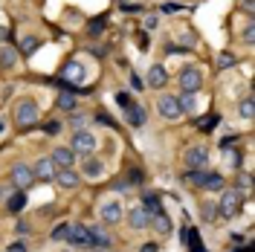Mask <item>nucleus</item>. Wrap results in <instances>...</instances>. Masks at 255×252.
<instances>
[{
	"mask_svg": "<svg viewBox=\"0 0 255 252\" xmlns=\"http://www.w3.org/2000/svg\"><path fill=\"white\" fill-rule=\"evenodd\" d=\"M238 212H241V194H238V189H226V191H223L221 206H218V215H223V218H235Z\"/></svg>",
	"mask_w": 255,
	"mask_h": 252,
	"instance_id": "1",
	"label": "nucleus"
},
{
	"mask_svg": "<svg viewBox=\"0 0 255 252\" xmlns=\"http://www.w3.org/2000/svg\"><path fill=\"white\" fill-rule=\"evenodd\" d=\"M15 119H17V125L20 127L38 125V105H35V102H20L17 111H15Z\"/></svg>",
	"mask_w": 255,
	"mask_h": 252,
	"instance_id": "2",
	"label": "nucleus"
},
{
	"mask_svg": "<svg viewBox=\"0 0 255 252\" xmlns=\"http://www.w3.org/2000/svg\"><path fill=\"white\" fill-rule=\"evenodd\" d=\"M67 241H70L73 247H93L87 226H81V223H67Z\"/></svg>",
	"mask_w": 255,
	"mask_h": 252,
	"instance_id": "3",
	"label": "nucleus"
},
{
	"mask_svg": "<svg viewBox=\"0 0 255 252\" xmlns=\"http://www.w3.org/2000/svg\"><path fill=\"white\" fill-rule=\"evenodd\" d=\"M93 148H96L93 133H87V130H76V133H73V148H70L73 154H90Z\"/></svg>",
	"mask_w": 255,
	"mask_h": 252,
	"instance_id": "4",
	"label": "nucleus"
},
{
	"mask_svg": "<svg viewBox=\"0 0 255 252\" xmlns=\"http://www.w3.org/2000/svg\"><path fill=\"white\" fill-rule=\"evenodd\" d=\"M32 180H35V174H32L29 165H23V162H17L15 168H12V183H15V189H29Z\"/></svg>",
	"mask_w": 255,
	"mask_h": 252,
	"instance_id": "5",
	"label": "nucleus"
},
{
	"mask_svg": "<svg viewBox=\"0 0 255 252\" xmlns=\"http://www.w3.org/2000/svg\"><path fill=\"white\" fill-rule=\"evenodd\" d=\"M157 111L165 116V119H180V105H177V99L174 96H159V102H157Z\"/></svg>",
	"mask_w": 255,
	"mask_h": 252,
	"instance_id": "6",
	"label": "nucleus"
},
{
	"mask_svg": "<svg viewBox=\"0 0 255 252\" xmlns=\"http://www.w3.org/2000/svg\"><path fill=\"white\" fill-rule=\"evenodd\" d=\"M122 111H125V119H128L130 127H142L145 125V108L142 105H133V102H130V105L122 108Z\"/></svg>",
	"mask_w": 255,
	"mask_h": 252,
	"instance_id": "7",
	"label": "nucleus"
},
{
	"mask_svg": "<svg viewBox=\"0 0 255 252\" xmlns=\"http://www.w3.org/2000/svg\"><path fill=\"white\" fill-rule=\"evenodd\" d=\"M180 84H183V90H186V93H194V90H197V87H200V84H203V79H200V73H197V70H183V73H180Z\"/></svg>",
	"mask_w": 255,
	"mask_h": 252,
	"instance_id": "8",
	"label": "nucleus"
},
{
	"mask_svg": "<svg viewBox=\"0 0 255 252\" xmlns=\"http://www.w3.org/2000/svg\"><path fill=\"white\" fill-rule=\"evenodd\" d=\"M151 218H154V215H151L145 206H136V209L128 215V223H130L133 229H142V226H148V223H151Z\"/></svg>",
	"mask_w": 255,
	"mask_h": 252,
	"instance_id": "9",
	"label": "nucleus"
},
{
	"mask_svg": "<svg viewBox=\"0 0 255 252\" xmlns=\"http://www.w3.org/2000/svg\"><path fill=\"white\" fill-rule=\"evenodd\" d=\"M206 159H209L206 148H189V151H186V165H189V168H203Z\"/></svg>",
	"mask_w": 255,
	"mask_h": 252,
	"instance_id": "10",
	"label": "nucleus"
},
{
	"mask_svg": "<svg viewBox=\"0 0 255 252\" xmlns=\"http://www.w3.org/2000/svg\"><path fill=\"white\" fill-rule=\"evenodd\" d=\"M102 218H105V223H119V218H122V203L119 200L105 203L102 206Z\"/></svg>",
	"mask_w": 255,
	"mask_h": 252,
	"instance_id": "11",
	"label": "nucleus"
},
{
	"mask_svg": "<svg viewBox=\"0 0 255 252\" xmlns=\"http://www.w3.org/2000/svg\"><path fill=\"white\" fill-rule=\"evenodd\" d=\"M165 81H168L165 67H162V64H154V67L148 70V84H151V87H165Z\"/></svg>",
	"mask_w": 255,
	"mask_h": 252,
	"instance_id": "12",
	"label": "nucleus"
},
{
	"mask_svg": "<svg viewBox=\"0 0 255 252\" xmlns=\"http://www.w3.org/2000/svg\"><path fill=\"white\" fill-rule=\"evenodd\" d=\"M32 174H35L38 180H47V183H49V180L55 177V162H52V159H41V162L32 168Z\"/></svg>",
	"mask_w": 255,
	"mask_h": 252,
	"instance_id": "13",
	"label": "nucleus"
},
{
	"mask_svg": "<svg viewBox=\"0 0 255 252\" xmlns=\"http://www.w3.org/2000/svg\"><path fill=\"white\" fill-rule=\"evenodd\" d=\"M73 157H76V154H73L70 148H55L49 159H52V162H55L58 168H70V165H73Z\"/></svg>",
	"mask_w": 255,
	"mask_h": 252,
	"instance_id": "14",
	"label": "nucleus"
},
{
	"mask_svg": "<svg viewBox=\"0 0 255 252\" xmlns=\"http://www.w3.org/2000/svg\"><path fill=\"white\" fill-rule=\"evenodd\" d=\"M81 79H84V67H81L79 61H70L67 67H64V81H73V84H79Z\"/></svg>",
	"mask_w": 255,
	"mask_h": 252,
	"instance_id": "15",
	"label": "nucleus"
},
{
	"mask_svg": "<svg viewBox=\"0 0 255 252\" xmlns=\"http://www.w3.org/2000/svg\"><path fill=\"white\" fill-rule=\"evenodd\" d=\"M58 183H61L64 189H76L79 186V174L73 171V168H61L58 171Z\"/></svg>",
	"mask_w": 255,
	"mask_h": 252,
	"instance_id": "16",
	"label": "nucleus"
},
{
	"mask_svg": "<svg viewBox=\"0 0 255 252\" xmlns=\"http://www.w3.org/2000/svg\"><path fill=\"white\" fill-rule=\"evenodd\" d=\"M177 105H180V113H194L197 111V99H194V93H183L180 99H177Z\"/></svg>",
	"mask_w": 255,
	"mask_h": 252,
	"instance_id": "17",
	"label": "nucleus"
},
{
	"mask_svg": "<svg viewBox=\"0 0 255 252\" xmlns=\"http://www.w3.org/2000/svg\"><path fill=\"white\" fill-rule=\"evenodd\" d=\"M84 174H87V177H102V174H105V162H102V159H87V162H84Z\"/></svg>",
	"mask_w": 255,
	"mask_h": 252,
	"instance_id": "18",
	"label": "nucleus"
},
{
	"mask_svg": "<svg viewBox=\"0 0 255 252\" xmlns=\"http://www.w3.org/2000/svg\"><path fill=\"white\" fill-rule=\"evenodd\" d=\"M90 232V244L93 247H111V235H105L102 229H87Z\"/></svg>",
	"mask_w": 255,
	"mask_h": 252,
	"instance_id": "19",
	"label": "nucleus"
},
{
	"mask_svg": "<svg viewBox=\"0 0 255 252\" xmlns=\"http://www.w3.org/2000/svg\"><path fill=\"white\" fill-rule=\"evenodd\" d=\"M218 125H221V116H218V113H209V116H203V119L197 122L200 130H215Z\"/></svg>",
	"mask_w": 255,
	"mask_h": 252,
	"instance_id": "20",
	"label": "nucleus"
},
{
	"mask_svg": "<svg viewBox=\"0 0 255 252\" xmlns=\"http://www.w3.org/2000/svg\"><path fill=\"white\" fill-rule=\"evenodd\" d=\"M209 174H203L200 168H191V171H186V183H191V186H203L206 183Z\"/></svg>",
	"mask_w": 255,
	"mask_h": 252,
	"instance_id": "21",
	"label": "nucleus"
},
{
	"mask_svg": "<svg viewBox=\"0 0 255 252\" xmlns=\"http://www.w3.org/2000/svg\"><path fill=\"white\" fill-rule=\"evenodd\" d=\"M180 235H183V244H186V247H200V241H197V229H194V226H186Z\"/></svg>",
	"mask_w": 255,
	"mask_h": 252,
	"instance_id": "22",
	"label": "nucleus"
},
{
	"mask_svg": "<svg viewBox=\"0 0 255 252\" xmlns=\"http://www.w3.org/2000/svg\"><path fill=\"white\" fill-rule=\"evenodd\" d=\"M23 206H26V194H23V191H17V194L9 197V212H20Z\"/></svg>",
	"mask_w": 255,
	"mask_h": 252,
	"instance_id": "23",
	"label": "nucleus"
},
{
	"mask_svg": "<svg viewBox=\"0 0 255 252\" xmlns=\"http://www.w3.org/2000/svg\"><path fill=\"white\" fill-rule=\"evenodd\" d=\"M151 221H154V226H157V232H171V221H168L162 212H159V215H154Z\"/></svg>",
	"mask_w": 255,
	"mask_h": 252,
	"instance_id": "24",
	"label": "nucleus"
},
{
	"mask_svg": "<svg viewBox=\"0 0 255 252\" xmlns=\"http://www.w3.org/2000/svg\"><path fill=\"white\" fill-rule=\"evenodd\" d=\"M0 67H6V70H9V67H15V52H12L9 47L0 49Z\"/></svg>",
	"mask_w": 255,
	"mask_h": 252,
	"instance_id": "25",
	"label": "nucleus"
},
{
	"mask_svg": "<svg viewBox=\"0 0 255 252\" xmlns=\"http://www.w3.org/2000/svg\"><path fill=\"white\" fill-rule=\"evenodd\" d=\"M58 108H61V111H73V108H76V96L73 93H61L58 96Z\"/></svg>",
	"mask_w": 255,
	"mask_h": 252,
	"instance_id": "26",
	"label": "nucleus"
},
{
	"mask_svg": "<svg viewBox=\"0 0 255 252\" xmlns=\"http://www.w3.org/2000/svg\"><path fill=\"white\" fill-rule=\"evenodd\" d=\"M87 122H90V116H87V113H73V116H70V125L76 127V130H84Z\"/></svg>",
	"mask_w": 255,
	"mask_h": 252,
	"instance_id": "27",
	"label": "nucleus"
},
{
	"mask_svg": "<svg viewBox=\"0 0 255 252\" xmlns=\"http://www.w3.org/2000/svg\"><path fill=\"white\" fill-rule=\"evenodd\" d=\"M203 189H212V191L223 189V177H221V174H209L206 183H203Z\"/></svg>",
	"mask_w": 255,
	"mask_h": 252,
	"instance_id": "28",
	"label": "nucleus"
},
{
	"mask_svg": "<svg viewBox=\"0 0 255 252\" xmlns=\"http://www.w3.org/2000/svg\"><path fill=\"white\" fill-rule=\"evenodd\" d=\"M142 206L151 212V215H159V200L154 197V194H145V197H142Z\"/></svg>",
	"mask_w": 255,
	"mask_h": 252,
	"instance_id": "29",
	"label": "nucleus"
},
{
	"mask_svg": "<svg viewBox=\"0 0 255 252\" xmlns=\"http://www.w3.org/2000/svg\"><path fill=\"white\" fill-rule=\"evenodd\" d=\"M35 49H38V38H23V41H20V52H23V55H32Z\"/></svg>",
	"mask_w": 255,
	"mask_h": 252,
	"instance_id": "30",
	"label": "nucleus"
},
{
	"mask_svg": "<svg viewBox=\"0 0 255 252\" xmlns=\"http://www.w3.org/2000/svg\"><path fill=\"white\" fill-rule=\"evenodd\" d=\"M241 116H244V119H253V116H255L253 99H244V102H241Z\"/></svg>",
	"mask_w": 255,
	"mask_h": 252,
	"instance_id": "31",
	"label": "nucleus"
},
{
	"mask_svg": "<svg viewBox=\"0 0 255 252\" xmlns=\"http://www.w3.org/2000/svg\"><path fill=\"white\" fill-rule=\"evenodd\" d=\"M87 32H90V35H99V32H105V17H99V20H90Z\"/></svg>",
	"mask_w": 255,
	"mask_h": 252,
	"instance_id": "32",
	"label": "nucleus"
},
{
	"mask_svg": "<svg viewBox=\"0 0 255 252\" xmlns=\"http://www.w3.org/2000/svg\"><path fill=\"white\" fill-rule=\"evenodd\" d=\"M64 238H67V223H58L52 229V241H64Z\"/></svg>",
	"mask_w": 255,
	"mask_h": 252,
	"instance_id": "33",
	"label": "nucleus"
},
{
	"mask_svg": "<svg viewBox=\"0 0 255 252\" xmlns=\"http://www.w3.org/2000/svg\"><path fill=\"white\" fill-rule=\"evenodd\" d=\"M203 218H206V221H215V218H218V206L206 203L203 206Z\"/></svg>",
	"mask_w": 255,
	"mask_h": 252,
	"instance_id": "34",
	"label": "nucleus"
},
{
	"mask_svg": "<svg viewBox=\"0 0 255 252\" xmlns=\"http://www.w3.org/2000/svg\"><path fill=\"white\" fill-rule=\"evenodd\" d=\"M232 64H235V58H232V55H221V58H218V67H221V70L232 67Z\"/></svg>",
	"mask_w": 255,
	"mask_h": 252,
	"instance_id": "35",
	"label": "nucleus"
},
{
	"mask_svg": "<svg viewBox=\"0 0 255 252\" xmlns=\"http://www.w3.org/2000/svg\"><path fill=\"white\" fill-rule=\"evenodd\" d=\"M116 105H119V108H128V105H130L128 93H116Z\"/></svg>",
	"mask_w": 255,
	"mask_h": 252,
	"instance_id": "36",
	"label": "nucleus"
},
{
	"mask_svg": "<svg viewBox=\"0 0 255 252\" xmlns=\"http://www.w3.org/2000/svg\"><path fill=\"white\" fill-rule=\"evenodd\" d=\"M223 151H226V162H229V165H232V168H235V165H238V154H232V151H229V148H223Z\"/></svg>",
	"mask_w": 255,
	"mask_h": 252,
	"instance_id": "37",
	"label": "nucleus"
},
{
	"mask_svg": "<svg viewBox=\"0 0 255 252\" xmlns=\"http://www.w3.org/2000/svg\"><path fill=\"white\" fill-rule=\"evenodd\" d=\"M44 130H47V133H58V130H61V125H58V122H47V125H44Z\"/></svg>",
	"mask_w": 255,
	"mask_h": 252,
	"instance_id": "38",
	"label": "nucleus"
},
{
	"mask_svg": "<svg viewBox=\"0 0 255 252\" xmlns=\"http://www.w3.org/2000/svg\"><path fill=\"white\" fill-rule=\"evenodd\" d=\"M6 252H26V244H12Z\"/></svg>",
	"mask_w": 255,
	"mask_h": 252,
	"instance_id": "39",
	"label": "nucleus"
},
{
	"mask_svg": "<svg viewBox=\"0 0 255 252\" xmlns=\"http://www.w3.org/2000/svg\"><path fill=\"white\" fill-rule=\"evenodd\" d=\"M145 29H157V17H145Z\"/></svg>",
	"mask_w": 255,
	"mask_h": 252,
	"instance_id": "40",
	"label": "nucleus"
},
{
	"mask_svg": "<svg viewBox=\"0 0 255 252\" xmlns=\"http://www.w3.org/2000/svg\"><path fill=\"white\" fill-rule=\"evenodd\" d=\"M17 235H29V226L26 223H17Z\"/></svg>",
	"mask_w": 255,
	"mask_h": 252,
	"instance_id": "41",
	"label": "nucleus"
},
{
	"mask_svg": "<svg viewBox=\"0 0 255 252\" xmlns=\"http://www.w3.org/2000/svg\"><path fill=\"white\" fill-rule=\"evenodd\" d=\"M180 6H174V3H162V12H177Z\"/></svg>",
	"mask_w": 255,
	"mask_h": 252,
	"instance_id": "42",
	"label": "nucleus"
},
{
	"mask_svg": "<svg viewBox=\"0 0 255 252\" xmlns=\"http://www.w3.org/2000/svg\"><path fill=\"white\" fill-rule=\"evenodd\" d=\"M142 252H157V247H154V244H148V247H142Z\"/></svg>",
	"mask_w": 255,
	"mask_h": 252,
	"instance_id": "43",
	"label": "nucleus"
},
{
	"mask_svg": "<svg viewBox=\"0 0 255 252\" xmlns=\"http://www.w3.org/2000/svg\"><path fill=\"white\" fill-rule=\"evenodd\" d=\"M191 252H206L203 247H191Z\"/></svg>",
	"mask_w": 255,
	"mask_h": 252,
	"instance_id": "44",
	"label": "nucleus"
}]
</instances>
